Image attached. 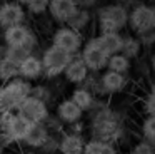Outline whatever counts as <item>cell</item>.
<instances>
[{"label":"cell","instance_id":"1","mask_svg":"<svg viewBox=\"0 0 155 154\" xmlns=\"http://www.w3.org/2000/svg\"><path fill=\"white\" fill-rule=\"evenodd\" d=\"M90 134L92 139L105 141V142H112L117 146V142L124 136V126L118 117L117 112L108 109L105 104L100 100H95L94 109L90 110Z\"/></svg>","mask_w":155,"mask_h":154},{"label":"cell","instance_id":"2","mask_svg":"<svg viewBox=\"0 0 155 154\" xmlns=\"http://www.w3.org/2000/svg\"><path fill=\"white\" fill-rule=\"evenodd\" d=\"M128 9L124 3H105L97 9V27L100 32H118L127 27Z\"/></svg>","mask_w":155,"mask_h":154},{"label":"cell","instance_id":"3","mask_svg":"<svg viewBox=\"0 0 155 154\" xmlns=\"http://www.w3.org/2000/svg\"><path fill=\"white\" fill-rule=\"evenodd\" d=\"M32 92V84L27 80L15 77L14 80L0 86V114L15 112L24 99H27Z\"/></svg>","mask_w":155,"mask_h":154},{"label":"cell","instance_id":"4","mask_svg":"<svg viewBox=\"0 0 155 154\" xmlns=\"http://www.w3.org/2000/svg\"><path fill=\"white\" fill-rule=\"evenodd\" d=\"M70 54H67L65 50L58 49L55 45H48L42 50L40 54V60H42V69H44V75L45 79H57L64 74L65 67L70 64L72 60Z\"/></svg>","mask_w":155,"mask_h":154},{"label":"cell","instance_id":"5","mask_svg":"<svg viewBox=\"0 0 155 154\" xmlns=\"http://www.w3.org/2000/svg\"><path fill=\"white\" fill-rule=\"evenodd\" d=\"M127 27L140 37L143 33L155 32V9L148 3H137L128 10V22Z\"/></svg>","mask_w":155,"mask_h":154},{"label":"cell","instance_id":"6","mask_svg":"<svg viewBox=\"0 0 155 154\" xmlns=\"http://www.w3.org/2000/svg\"><path fill=\"white\" fill-rule=\"evenodd\" d=\"M2 40H4L5 47H15V45H24L35 54V49L38 47V39L34 33V29L27 23H20V25L8 27L2 32Z\"/></svg>","mask_w":155,"mask_h":154},{"label":"cell","instance_id":"7","mask_svg":"<svg viewBox=\"0 0 155 154\" xmlns=\"http://www.w3.org/2000/svg\"><path fill=\"white\" fill-rule=\"evenodd\" d=\"M50 45H55L58 49L65 50L70 55H78L84 47V33L75 32L74 29H70L68 25H60L57 29H54L50 37Z\"/></svg>","mask_w":155,"mask_h":154},{"label":"cell","instance_id":"8","mask_svg":"<svg viewBox=\"0 0 155 154\" xmlns=\"http://www.w3.org/2000/svg\"><path fill=\"white\" fill-rule=\"evenodd\" d=\"M78 57L82 59V62L85 64V67L88 69L90 74H98L102 70L107 69V60H108V55L100 49V45L97 44L95 37L85 40L84 42V47H82Z\"/></svg>","mask_w":155,"mask_h":154},{"label":"cell","instance_id":"9","mask_svg":"<svg viewBox=\"0 0 155 154\" xmlns=\"http://www.w3.org/2000/svg\"><path fill=\"white\" fill-rule=\"evenodd\" d=\"M15 112L20 117H24L25 121H28L30 124H44L50 116L48 104H45L40 99H35L32 96H28L27 99L22 100Z\"/></svg>","mask_w":155,"mask_h":154},{"label":"cell","instance_id":"10","mask_svg":"<svg viewBox=\"0 0 155 154\" xmlns=\"http://www.w3.org/2000/svg\"><path fill=\"white\" fill-rule=\"evenodd\" d=\"M27 23V12L25 7L20 3L8 0V2H0V29L5 30L8 27Z\"/></svg>","mask_w":155,"mask_h":154},{"label":"cell","instance_id":"11","mask_svg":"<svg viewBox=\"0 0 155 154\" xmlns=\"http://www.w3.org/2000/svg\"><path fill=\"white\" fill-rule=\"evenodd\" d=\"M78 10L75 0H48V15L52 22H57L60 25H67V22L74 17Z\"/></svg>","mask_w":155,"mask_h":154},{"label":"cell","instance_id":"12","mask_svg":"<svg viewBox=\"0 0 155 154\" xmlns=\"http://www.w3.org/2000/svg\"><path fill=\"white\" fill-rule=\"evenodd\" d=\"M128 79L127 75L112 72V70H105L100 77H98V87H100V96H112V94H118L127 87Z\"/></svg>","mask_w":155,"mask_h":154},{"label":"cell","instance_id":"13","mask_svg":"<svg viewBox=\"0 0 155 154\" xmlns=\"http://www.w3.org/2000/svg\"><path fill=\"white\" fill-rule=\"evenodd\" d=\"M30 126L32 124L28 122V121H25L24 117H20L17 112H14L10 117V121H8V124H7V127H5V131L0 132V134H4V136L10 141V144H20V142H24Z\"/></svg>","mask_w":155,"mask_h":154},{"label":"cell","instance_id":"14","mask_svg":"<svg viewBox=\"0 0 155 154\" xmlns=\"http://www.w3.org/2000/svg\"><path fill=\"white\" fill-rule=\"evenodd\" d=\"M55 117L62 122V126H72L84 119V112L70 99H62L55 107Z\"/></svg>","mask_w":155,"mask_h":154},{"label":"cell","instance_id":"15","mask_svg":"<svg viewBox=\"0 0 155 154\" xmlns=\"http://www.w3.org/2000/svg\"><path fill=\"white\" fill-rule=\"evenodd\" d=\"M62 75H64V79L67 80L68 84H74V86L80 87V86H84V82L87 80V77L90 75V72H88V69L85 67V64L82 62L80 57L74 55L70 60V64L65 67Z\"/></svg>","mask_w":155,"mask_h":154},{"label":"cell","instance_id":"16","mask_svg":"<svg viewBox=\"0 0 155 154\" xmlns=\"http://www.w3.org/2000/svg\"><path fill=\"white\" fill-rule=\"evenodd\" d=\"M44 75V69H42V60L38 54H30L24 62L18 64V77L27 82L37 80Z\"/></svg>","mask_w":155,"mask_h":154},{"label":"cell","instance_id":"17","mask_svg":"<svg viewBox=\"0 0 155 154\" xmlns=\"http://www.w3.org/2000/svg\"><path fill=\"white\" fill-rule=\"evenodd\" d=\"M84 136L72 132H62L58 137V152L60 154H84Z\"/></svg>","mask_w":155,"mask_h":154},{"label":"cell","instance_id":"18","mask_svg":"<svg viewBox=\"0 0 155 154\" xmlns=\"http://www.w3.org/2000/svg\"><path fill=\"white\" fill-rule=\"evenodd\" d=\"M95 40H97V44L100 45V49L110 57V55H114V54L120 52L124 35L118 33V32H100L98 35H95Z\"/></svg>","mask_w":155,"mask_h":154},{"label":"cell","instance_id":"19","mask_svg":"<svg viewBox=\"0 0 155 154\" xmlns=\"http://www.w3.org/2000/svg\"><path fill=\"white\" fill-rule=\"evenodd\" d=\"M48 137H50V131L45 127V124H32L22 144L30 149H40Z\"/></svg>","mask_w":155,"mask_h":154},{"label":"cell","instance_id":"20","mask_svg":"<svg viewBox=\"0 0 155 154\" xmlns=\"http://www.w3.org/2000/svg\"><path fill=\"white\" fill-rule=\"evenodd\" d=\"M68 99H70L82 112H90V110L94 109L95 100H97L98 97H95L88 89H85V87L80 86V87H75V89L72 90V94H70Z\"/></svg>","mask_w":155,"mask_h":154},{"label":"cell","instance_id":"21","mask_svg":"<svg viewBox=\"0 0 155 154\" xmlns=\"http://www.w3.org/2000/svg\"><path fill=\"white\" fill-rule=\"evenodd\" d=\"M84 154H118L115 144L98 139H88L84 144Z\"/></svg>","mask_w":155,"mask_h":154},{"label":"cell","instance_id":"22","mask_svg":"<svg viewBox=\"0 0 155 154\" xmlns=\"http://www.w3.org/2000/svg\"><path fill=\"white\" fill-rule=\"evenodd\" d=\"M132 69V60H128L127 57H124L120 52L114 54V55L108 57L107 60V69L105 70H112V72L122 74V75H127Z\"/></svg>","mask_w":155,"mask_h":154},{"label":"cell","instance_id":"23","mask_svg":"<svg viewBox=\"0 0 155 154\" xmlns=\"http://www.w3.org/2000/svg\"><path fill=\"white\" fill-rule=\"evenodd\" d=\"M140 52H142L140 40L135 35H125L124 40H122V49H120L122 55L127 57L128 60H132V59H137L140 55Z\"/></svg>","mask_w":155,"mask_h":154},{"label":"cell","instance_id":"24","mask_svg":"<svg viewBox=\"0 0 155 154\" xmlns=\"http://www.w3.org/2000/svg\"><path fill=\"white\" fill-rule=\"evenodd\" d=\"M90 22H92V13H90V10L78 9L77 12L74 13V17H72V19L67 22V25L70 27V29H74L75 32L82 33L84 30H87V27L90 25Z\"/></svg>","mask_w":155,"mask_h":154},{"label":"cell","instance_id":"25","mask_svg":"<svg viewBox=\"0 0 155 154\" xmlns=\"http://www.w3.org/2000/svg\"><path fill=\"white\" fill-rule=\"evenodd\" d=\"M30 50L24 45H15V47H5V59L10 60L12 64L18 67V64L24 62L28 55H30Z\"/></svg>","mask_w":155,"mask_h":154},{"label":"cell","instance_id":"26","mask_svg":"<svg viewBox=\"0 0 155 154\" xmlns=\"http://www.w3.org/2000/svg\"><path fill=\"white\" fill-rule=\"evenodd\" d=\"M15 77H18V67L12 64L10 60L2 59L0 60V86L14 80Z\"/></svg>","mask_w":155,"mask_h":154},{"label":"cell","instance_id":"27","mask_svg":"<svg viewBox=\"0 0 155 154\" xmlns=\"http://www.w3.org/2000/svg\"><path fill=\"white\" fill-rule=\"evenodd\" d=\"M47 9H48V0H32V2L25 7V12H27V15L40 17L47 12Z\"/></svg>","mask_w":155,"mask_h":154},{"label":"cell","instance_id":"28","mask_svg":"<svg viewBox=\"0 0 155 154\" xmlns=\"http://www.w3.org/2000/svg\"><path fill=\"white\" fill-rule=\"evenodd\" d=\"M32 97H35V99H40L44 100L45 104H48L52 100V90L48 89L47 86H44V84H38V86H32V92H30Z\"/></svg>","mask_w":155,"mask_h":154},{"label":"cell","instance_id":"29","mask_svg":"<svg viewBox=\"0 0 155 154\" xmlns=\"http://www.w3.org/2000/svg\"><path fill=\"white\" fill-rule=\"evenodd\" d=\"M38 151H40V154H55V152H58V137L55 136V134H50V137L45 141V144Z\"/></svg>","mask_w":155,"mask_h":154},{"label":"cell","instance_id":"30","mask_svg":"<svg viewBox=\"0 0 155 154\" xmlns=\"http://www.w3.org/2000/svg\"><path fill=\"white\" fill-rule=\"evenodd\" d=\"M130 154H155V146H152L147 141H138L134 147H132Z\"/></svg>","mask_w":155,"mask_h":154},{"label":"cell","instance_id":"31","mask_svg":"<svg viewBox=\"0 0 155 154\" xmlns=\"http://www.w3.org/2000/svg\"><path fill=\"white\" fill-rule=\"evenodd\" d=\"M143 110L147 116H153L155 117V94L148 92L143 99Z\"/></svg>","mask_w":155,"mask_h":154},{"label":"cell","instance_id":"32","mask_svg":"<svg viewBox=\"0 0 155 154\" xmlns=\"http://www.w3.org/2000/svg\"><path fill=\"white\" fill-rule=\"evenodd\" d=\"M137 39L140 40V44H142V49H143V47H150V45H153V44H155V32L143 33V35L137 37Z\"/></svg>","mask_w":155,"mask_h":154},{"label":"cell","instance_id":"33","mask_svg":"<svg viewBox=\"0 0 155 154\" xmlns=\"http://www.w3.org/2000/svg\"><path fill=\"white\" fill-rule=\"evenodd\" d=\"M84 131H85V124L82 121L72 124V126H67V132H72V134H78V136H84Z\"/></svg>","mask_w":155,"mask_h":154},{"label":"cell","instance_id":"34","mask_svg":"<svg viewBox=\"0 0 155 154\" xmlns=\"http://www.w3.org/2000/svg\"><path fill=\"white\" fill-rule=\"evenodd\" d=\"M5 59V45L4 44H0V60Z\"/></svg>","mask_w":155,"mask_h":154},{"label":"cell","instance_id":"35","mask_svg":"<svg viewBox=\"0 0 155 154\" xmlns=\"http://www.w3.org/2000/svg\"><path fill=\"white\" fill-rule=\"evenodd\" d=\"M14 2H17V3H20V5H22V7H27V5H28V3H30V2H32V0H14Z\"/></svg>","mask_w":155,"mask_h":154},{"label":"cell","instance_id":"36","mask_svg":"<svg viewBox=\"0 0 155 154\" xmlns=\"http://www.w3.org/2000/svg\"><path fill=\"white\" fill-rule=\"evenodd\" d=\"M150 67H152V70L155 72V52L152 54V57H150Z\"/></svg>","mask_w":155,"mask_h":154},{"label":"cell","instance_id":"37","mask_svg":"<svg viewBox=\"0 0 155 154\" xmlns=\"http://www.w3.org/2000/svg\"><path fill=\"white\" fill-rule=\"evenodd\" d=\"M150 92H153V94H155V80H153V84H152V89H150Z\"/></svg>","mask_w":155,"mask_h":154},{"label":"cell","instance_id":"38","mask_svg":"<svg viewBox=\"0 0 155 154\" xmlns=\"http://www.w3.org/2000/svg\"><path fill=\"white\" fill-rule=\"evenodd\" d=\"M148 2V5H155V0H147Z\"/></svg>","mask_w":155,"mask_h":154},{"label":"cell","instance_id":"39","mask_svg":"<svg viewBox=\"0 0 155 154\" xmlns=\"http://www.w3.org/2000/svg\"><path fill=\"white\" fill-rule=\"evenodd\" d=\"M24 154H38V152H30V151H28V152H24Z\"/></svg>","mask_w":155,"mask_h":154},{"label":"cell","instance_id":"40","mask_svg":"<svg viewBox=\"0 0 155 154\" xmlns=\"http://www.w3.org/2000/svg\"><path fill=\"white\" fill-rule=\"evenodd\" d=\"M128 2H134V0H128Z\"/></svg>","mask_w":155,"mask_h":154},{"label":"cell","instance_id":"41","mask_svg":"<svg viewBox=\"0 0 155 154\" xmlns=\"http://www.w3.org/2000/svg\"><path fill=\"white\" fill-rule=\"evenodd\" d=\"M153 9H155V5H153Z\"/></svg>","mask_w":155,"mask_h":154}]
</instances>
